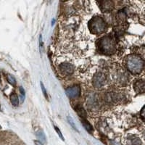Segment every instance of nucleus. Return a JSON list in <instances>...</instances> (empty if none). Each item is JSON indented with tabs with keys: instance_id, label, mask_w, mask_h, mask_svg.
<instances>
[{
	"instance_id": "1",
	"label": "nucleus",
	"mask_w": 145,
	"mask_h": 145,
	"mask_svg": "<svg viewBox=\"0 0 145 145\" xmlns=\"http://www.w3.org/2000/svg\"><path fill=\"white\" fill-rule=\"evenodd\" d=\"M127 68L133 74H138L143 69L144 63L140 57L136 55L129 57L126 60Z\"/></svg>"
},
{
	"instance_id": "2",
	"label": "nucleus",
	"mask_w": 145,
	"mask_h": 145,
	"mask_svg": "<svg viewBox=\"0 0 145 145\" xmlns=\"http://www.w3.org/2000/svg\"><path fill=\"white\" fill-rule=\"evenodd\" d=\"M89 29L94 34H101L106 29V23L101 17H94L89 23Z\"/></svg>"
},
{
	"instance_id": "3",
	"label": "nucleus",
	"mask_w": 145,
	"mask_h": 145,
	"mask_svg": "<svg viewBox=\"0 0 145 145\" xmlns=\"http://www.w3.org/2000/svg\"><path fill=\"white\" fill-rule=\"evenodd\" d=\"M99 48L102 52L110 54L116 50V42L112 37L107 36L100 39L99 42Z\"/></svg>"
},
{
	"instance_id": "4",
	"label": "nucleus",
	"mask_w": 145,
	"mask_h": 145,
	"mask_svg": "<svg viewBox=\"0 0 145 145\" xmlns=\"http://www.w3.org/2000/svg\"><path fill=\"white\" fill-rule=\"evenodd\" d=\"M58 68H59V72H61L63 75H65V76L71 75L72 72H74L75 70L73 65L68 63H63L59 64V66H58Z\"/></svg>"
},
{
	"instance_id": "5",
	"label": "nucleus",
	"mask_w": 145,
	"mask_h": 145,
	"mask_svg": "<svg viewBox=\"0 0 145 145\" xmlns=\"http://www.w3.org/2000/svg\"><path fill=\"white\" fill-rule=\"evenodd\" d=\"M105 82V76L102 72H98L93 78V84L97 88H100L104 86Z\"/></svg>"
},
{
	"instance_id": "6",
	"label": "nucleus",
	"mask_w": 145,
	"mask_h": 145,
	"mask_svg": "<svg viewBox=\"0 0 145 145\" xmlns=\"http://www.w3.org/2000/svg\"><path fill=\"white\" fill-rule=\"evenodd\" d=\"M66 94L70 98H76L81 94V89L78 86H71L65 90Z\"/></svg>"
},
{
	"instance_id": "7",
	"label": "nucleus",
	"mask_w": 145,
	"mask_h": 145,
	"mask_svg": "<svg viewBox=\"0 0 145 145\" xmlns=\"http://www.w3.org/2000/svg\"><path fill=\"white\" fill-rule=\"evenodd\" d=\"M99 7L102 11L103 12H110L113 9L114 4L111 1H103V2H99Z\"/></svg>"
},
{
	"instance_id": "8",
	"label": "nucleus",
	"mask_w": 145,
	"mask_h": 145,
	"mask_svg": "<svg viewBox=\"0 0 145 145\" xmlns=\"http://www.w3.org/2000/svg\"><path fill=\"white\" fill-rule=\"evenodd\" d=\"M134 87L137 93H144L145 88L144 81L143 80L136 81L134 84Z\"/></svg>"
},
{
	"instance_id": "9",
	"label": "nucleus",
	"mask_w": 145,
	"mask_h": 145,
	"mask_svg": "<svg viewBox=\"0 0 145 145\" xmlns=\"http://www.w3.org/2000/svg\"><path fill=\"white\" fill-rule=\"evenodd\" d=\"M81 123H82L83 125H84V127L85 128V129H86L87 131L90 132V133H91V132L93 131V127L92 125H91L90 123H89V122L88 121V120H86V119H84V118H81Z\"/></svg>"
},
{
	"instance_id": "10",
	"label": "nucleus",
	"mask_w": 145,
	"mask_h": 145,
	"mask_svg": "<svg viewBox=\"0 0 145 145\" xmlns=\"http://www.w3.org/2000/svg\"><path fill=\"white\" fill-rule=\"evenodd\" d=\"M76 111L78 114V116L81 117V118H85L86 117V112L84 110V109L81 105H77L76 107Z\"/></svg>"
},
{
	"instance_id": "11",
	"label": "nucleus",
	"mask_w": 145,
	"mask_h": 145,
	"mask_svg": "<svg viewBox=\"0 0 145 145\" xmlns=\"http://www.w3.org/2000/svg\"><path fill=\"white\" fill-rule=\"evenodd\" d=\"M10 102H11L12 105L13 106H18V102H19V100H18V95L15 93L12 94L10 95Z\"/></svg>"
},
{
	"instance_id": "12",
	"label": "nucleus",
	"mask_w": 145,
	"mask_h": 145,
	"mask_svg": "<svg viewBox=\"0 0 145 145\" xmlns=\"http://www.w3.org/2000/svg\"><path fill=\"white\" fill-rule=\"evenodd\" d=\"M36 136H37V137H38L40 140H41V142H46V138H45V135H44V132L40 130V131H39L36 132Z\"/></svg>"
},
{
	"instance_id": "13",
	"label": "nucleus",
	"mask_w": 145,
	"mask_h": 145,
	"mask_svg": "<svg viewBox=\"0 0 145 145\" xmlns=\"http://www.w3.org/2000/svg\"><path fill=\"white\" fill-rule=\"evenodd\" d=\"M7 78L8 82L11 84L12 86H15L16 85V80H15V77L12 75H8Z\"/></svg>"
},
{
	"instance_id": "14",
	"label": "nucleus",
	"mask_w": 145,
	"mask_h": 145,
	"mask_svg": "<svg viewBox=\"0 0 145 145\" xmlns=\"http://www.w3.org/2000/svg\"><path fill=\"white\" fill-rule=\"evenodd\" d=\"M67 119H68V123H69V124L71 125V127H72V129H74V130H76V131H78L77 127H76V124H75L74 120H73V119H72V118L71 117V116H68V118H67Z\"/></svg>"
},
{
	"instance_id": "15",
	"label": "nucleus",
	"mask_w": 145,
	"mask_h": 145,
	"mask_svg": "<svg viewBox=\"0 0 145 145\" xmlns=\"http://www.w3.org/2000/svg\"><path fill=\"white\" fill-rule=\"evenodd\" d=\"M54 129H55V131H56L58 135H59V137H60V138H61L62 140L64 141L65 140L64 137H63V134H62V133H61V131H60V130H59V129H58V127H57V126H55V125H54Z\"/></svg>"
},
{
	"instance_id": "16",
	"label": "nucleus",
	"mask_w": 145,
	"mask_h": 145,
	"mask_svg": "<svg viewBox=\"0 0 145 145\" xmlns=\"http://www.w3.org/2000/svg\"><path fill=\"white\" fill-rule=\"evenodd\" d=\"M41 89H42V91H43V94H44V95L45 98H46V99H47L48 98L47 93H46V89H45L44 86V84L41 82Z\"/></svg>"
},
{
	"instance_id": "17",
	"label": "nucleus",
	"mask_w": 145,
	"mask_h": 145,
	"mask_svg": "<svg viewBox=\"0 0 145 145\" xmlns=\"http://www.w3.org/2000/svg\"><path fill=\"white\" fill-rule=\"evenodd\" d=\"M20 95H21L22 98H23V100H24V98H25V90H24V89H23V87H21L20 86Z\"/></svg>"
},
{
	"instance_id": "18",
	"label": "nucleus",
	"mask_w": 145,
	"mask_h": 145,
	"mask_svg": "<svg viewBox=\"0 0 145 145\" xmlns=\"http://www.w3.org/2000/svg\"><path fill=\"white\" fill-rule=\"evenodd\" d=\"M39 44H40V52H42L43 51V41H42V36H41V35L39 37Z\"/></svg>"
},
{
	"instance_id": "19",
	"label": "nucleus",
	"mask_w": 145,
	"mask_h": 145,
	"mask_svg": "<svg viewBox=\"0 0 145 145\" xmlns=\"http://www.w3.org/2000/svg\"><path fill=\"white\" fill-rule=\"evenodd\" d=\"M34 144L35 145H43L42 143L41 142H39V141H34Z\"/></svg>"
}]
</instances>
